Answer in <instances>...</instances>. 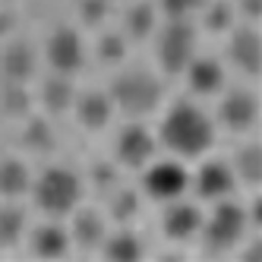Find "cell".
Instances as JSON below:
<instances>
[{"label":"cell","instance_id":"25","mask_svg":"<svg viewBox=\"0 0 262 262\" xmlns=\"http://www.w3.org/2000/svg\"><path fill=\"white\" fill-rule=\"evenodd\" d=\"M26 234H29V215L23 205H16V199L0 205V250L19 247Z\"/></svg>","mask_w":262,"mask_h":262},{"label":"cell","instance_id":"17","mask_svg":"<svg viewBox=\"0 0 262 262\" xmlns=\"http://www.w3.org/2000/svg\"><path fill=\"white\" fill-rule=\"evenodd\" d=\"M26 240H29L32 256H38V259H63L73 250L70 231H67V224H60V218H48L41 224H35V228H29Z\"/></svg>","mask_w":262,"mask_h":262},{"label":"cell","instance_id":"20","mask_svg":"<svg viewBox=\"0 0 262 262\" xmlns=\"http://www.w3.org/2000/svg\"><path fill=\"white\" fill-rule=\"evenodd\" d=\"M23 148L29 155H51L57 148V129H54L48 114H29L23 120Z\"/></svg>","mask_w":262,"mask_h":262},{"label":"cell","instance_id":"3","mask_svg":"<svg viewBox=\"0 0 262 262\" xmlns=\"http://www.w3.org/2000/svg\"><path fill=\"white\" fill-rule=\"evenodd\" d=\"M250 218H247V205H240L234 196L231 199H218L212 202V212L202 215V228H199V243L209 256H228L234 253L250 234Z\"/></svg>","mask_w":262,"mask_h":262},{"label":"cell","instance_id":"14","mask_svg":"<svg viewBox=\"0 0 262 262\" xmlns=\"http://www.w3.org/2000/svg\"><path fill=\"white\" fill-rule=\"evenodd\" d=\"M73 117H76V123L82 129H89V133H101V129L111 126V120H114L117 107L114 101H111L107 89H85V92H76V101H73Z\"/></svg>","mask_w":262,"mask_h":262},{"label":"cell","instance_id":"19","mask_svg":"<svg viewBox=\"0 0 262 262\" xmlns=\"http://www.w3.org/2000/svg\"><path fill=\"white\" fill-rule=\"evenodd\" d=\"M158 29V7L152 0H136L123 10V23L120 32L126 35L129 41H148Z\"/></svg>","mask_w":262,"mask_h":262},{"label":"cell","instance_id":"16","mask_svg":"<svg viewBox=\"0 0 262 262\" xmlns=\"http://www.w3.org/2000/svg\"><path fill=\"white\" fill-rule=\"evenodd\" d=\"M38 73V48L26 38H13L0 51V79L4 82H32Z\"/></svg>","mask_w":262,"mask_h":262},{"label":"cell","instance_id":"15","mask_svg":"<svg viewBox=\"0 0 262 262\" xmlns=\"http://www.w3.org/2000/svg\"><path fill=\"white\" fill-rule=\"evenodd\" d=\"M180 76L186 79V89H190L196 98H215V95H221V89L228 85V70H224V63L218 57H202V54H196V57L186 63V70Z\"/></svg>","mask_w":262,"mask_h":262},{"label":"cell","instance_id":"21","mask_svg":"<svg viewBox=\"0 0 262 262\" xmlns=\"http://www.w3.org/2000/svg\"><path fill=\"white\" fill-rule=\"evenodd\" d=\"M98 253L111 262H136L145 256V243L136 231H129L126 224H120V231H107Z\"/></svg>","mask_w":262,"mask_h":262},{"label":"cell","instance_id":"2","mask_svg":"<svg viewBox=\"0 0 262 262\" xmlns=\"http://www.w3.org/2000/svg\"><path fill=\"white\" fill-rule=\"evenodd\" d=\"M107 95L114 101V107L129 120H142L148 114H155L164 101V85L161 76L145 67H126L120 70L107 85Z\"/></svg>","mask_w":262,"mask_h":262},{"label":"cell","instance_id":"33","mask_svg":"<svg viewBox=\"0 0 262 262\" xmlns=\"http://www.w3.org/2000/svg\"><path fill=\"white\" fill-rule=\"evenodd\" d=\"M13 29H16V13L13 10H0V38L13 35Z\"/></svg>","mask_w":262,"mask_h":262},{"label":"cell","instance_id":"5","mask_svg":"<svg viewBox=\"0 0 262 262\" xmlns=\"http://www.w3.org/2000/svg\"><path fill=\"white\" fill-rule=\"evenodd\" d=\"M152 38H155V63L164 76H180L199 48L193 19H164V26L155 29Z\"/></svg>","mask_w":262,"mask_h":262},{"label":"cell","instance_id":"30","mask_svg":"<svg viewBox=\"0 0 262 262\" xmlns=\"http://www.w3.org/2000/svg\"><path fill=\"white\" fill-rule=\"evenodd\" d=\"M89 180H92V186H98L101 193H107V190H114V186L120 183V164L114 161H95L92 164V171H89Z\"/></svg>","mask_w":262,"mask_h":262},{"label":"cell","instance_id":"10","mask_svg":"<svg viewBox=\"0 0 262 262\" xmlns=\"http://www.w3.org/2000/svg\"><path fill=\"white\" fill-rule=\"evenodd\" d=\"M224 54H228V63L247 79H256L262 70V38H259V26L250 23H237L228 32V45H224Z\"/></svg>","mask_w":262,"mask_h":262},{"label":"cell","instance_id":"23","mask_svg":"<svg viewBox=\"0 0 262 262\" xmlns=\"http://www.w3.org/2000/svg\"><path fill=\"white\" fill-rule=\"evenodd\" d=\"M32 167L23 158H0V196L4 199H23L32 190Z\"/></svg>","mask_w":262,"mask_h":262},{"label":"cell","instance_id":"7","mask_svg":"<svg viewBox=\"0 0 262 262\" xmlns=\"http://www.w3.org/2000/svg\"><path fill=\"white\" fill-rule=\"evenodd\" d=\"M190 190V167L180 158H152L142 167V196L155 202L180 199Z\"/></svg>","mask_w":262,"mask_h":262},{"label":"cell","instance_id":"31","mask_svg":"<svg viewBox=\"0 0 262 262\" xmlns=\"http://www.w3.org/2000/svg\"><path fill=\"white\" fill-rule=\"evenodd\" d=\"M205 0H158V13H164V19H193L202 10Z\"/></svg>","mask_w":262,"mask_h":262},{"label":"cell","instance_id":"1","mask_svg":"<svg viewBox=\"0 0 262 262\" xmlns=\"http://www.w3.org/2000/svg\"><path fill=\"white\" fill-rule=\"evenodd\" d=\"M218 126L196 101H174L158 123V142L180 161L202 158L215 145Z\"/></svg>","mask_w":262,"mask_h":262},{"label":"cell","instance_id":"32","mask_svg":"<svg viewBox=\"0 0 262 262\" xmlns=\"http://www.w3.org/2000/svg\"><path fill=\"white\" fill-rule=\"evenodd\" d=\"M237 19L243 16V23L259 26V16H262V0H237Z\"/></svg>","mask_w":262,"mask_h":262},{"label":"cell","instance_id":"12","mask_svg":"<svg viewBox=\"0 0 262 262\" xmlns=\"http://www.w3.org/2000/svg\"><path fill=\"white\" fill-rule=\"evenodd\" d=\"M70 224H67V231H70V243L76 250L82 253H98L101 250V243L107 237V215L101 209H92V205H76L70 215Z\"/></svg>","mask_w":262,"mask_h":262},{"label":"cell","instance_id":"8","mask_svg":"<svg viewBox=\"0 0 262 262\" xmlns=\"http://www.w3.org/2000/svg\"><path fill=\"white\" fill-rule=\"evenodd\" d=\"M41 54H45V63L51 67V73H60V76H76V73L85 67L89 48H85V41H82L79 29H73V26H57V29L48 35Z\"/></svg>","mask_w":262,"mask_h":262},{"label":"cell","instance_id":"13","mask_svg":"<svg viewBox=\"0 0 262 262\" xmlns=\"http://www.w3.org/2000/svg\"><path fill=\"white\" fill-rule=\"evenodd\" d=\"M202 209L190 199H171L164 202V212H161V231L167 240L174 243H186V240H196L199 228H202Z\"/></svg>","mask_w":262,"mask_h":262},{"label":"cell","instance_id":"9","mask_svg":"<svg viewBox=\"0 0 262 262\" xmlns=\"http://www.w3.org/2000/svg\"><path fill=\"white\" fill-rule=\"evenodd\" d=\"M158 152V136L145 123L133 120L117 129L114 136V161L126 171H142V167L155 158Z\"/></svg>","mask_w":262,"mask_h":262},{"label":"cell","instance_id":"11","mask_svg":"<svg viewBox=\"0 0 262 262\" xmlns=\"http://www.w3.org/2000/svg\"><path fill=\"white\" fill-rule=\"evenodd\" d=\"M190 190L202 202L231 199L237 193V177L231 171V161H224V158H205L196 171H190Z\"/></svg>","mask_w":262,"mask_h":262},{"label":"cell","instance_id":"26","mask_svg":"<svg viewBox=\"0 0 262 262\" xmlns=\"http://www.w3.org/2000/svg\"><path fill=\"white\" fill-rule=\"evenodd\" d=\"M196 16L202 19V29L212 35H228L237 26V7L231 0H205Z\"/></svg>","mask_w":262,"mask_h":262},{"label":"cell","instance_id":"6","mask_svg":"<svg viewBox=\"0 0 262 262\" xmlns=\"http://www.w3.org/2000/svg\"><path fill=\"white\" fill-rule=\"evenodd\" d=\"M259 123V95L247 85L221 89L218 95V111H215V126H224L234 136L253 133Z\"/></svg>","mask_w":262,"mask_h":262},{"label":"cell","instance_id":"28","mask_svg":"<svg viewBox=\"0 0 262 262\" xmlns=\"http://www.w3.org/2000/svg\"><path fill=\"white\" fill-rule=\"evenodd\" d=\"M32 92L26 82H0V114L10 120H26L32 114Z\"/></svg>","mask_w":262,"mask_h":262},{"label":"cell","instance_id":"22","mask_svg":"<svg viewBox=\"0 0 262 262\" xmlns=\"http://www.w3.org/2000/svg\"><path fill=\"white\" fill-rule=\"evenodd\" d=\"M231 171H234L237 183L250 186L253 193L259 190V183H262V145L256 139L237 145V152L231 158Z\"/></svg>","mask_w":262,"mask_h":262},{"label":"cell","instance_id":"24","mask_svg":"<svg viewBox=\"0 0 262 262\" xmlns=\"http://www.w3.org/2000/svg\"><path fill=\"white\" fill-rule=\"evenodd\" d=\"M107 221H117V224H129L136 221L139 212H142V193L136 190V186H123L117 183L114 190H107Z\"/></svg>","mask_w":262,"mask_h":262},{"label":"cell","instance_id":"4","mask_svg":"<svg viewBox=\"0 0 262 262\" xmlns=\"http://www.w3.org/2000/svg\"><path fill=\"white\" fill-rule=\"evenodd\" d=\"M32 199L45 218H67L82 202L85 180L67 164H48L38 177H32Z\"/></svg>","mask_w":262,"mask_h":262},{"label":"cell","instance_id":"29","mask_svg":"<svg viewBox=\"0 0 262 262\" xmlns=\"http://www.w3.org/2000/svg\"><path fill=\"white\" fill-rule=\"evenodd\" d=\"M111 13H114V0H76V19L85 29H101Z\"/></svg>","mask_w":262,"mask_h":262},{"label":"cell","instance_id":"27","mask_svg":"<svg viewBox=\"0 0 262 262\" xmlns=\"http://www.w3.org/2000/svg\"><path fill=\"white\" fill-rule=\"evenodd\" d=\"M92 54H95V60L101 67H120L126 60V54H129V38H126L120 29H104L98 38H95Z\"/></svg>","mask_w":262,"mask_h":262},{"label":"cell","instance_id":"18","mask_svg":"<svg viewBox=\"0 0 262 262\" xmlns=\"http://www.w3.org/2000/svg\"><path fill=\"white\" fill-rule=\"evenodd\" d=\"M73 101H76V85L73 76H60V73H51L48 79H41L38 85V104L48 117H60L70 114Z\"/></svg>","mask_w":262,"mask_h":262}]
</instances>
